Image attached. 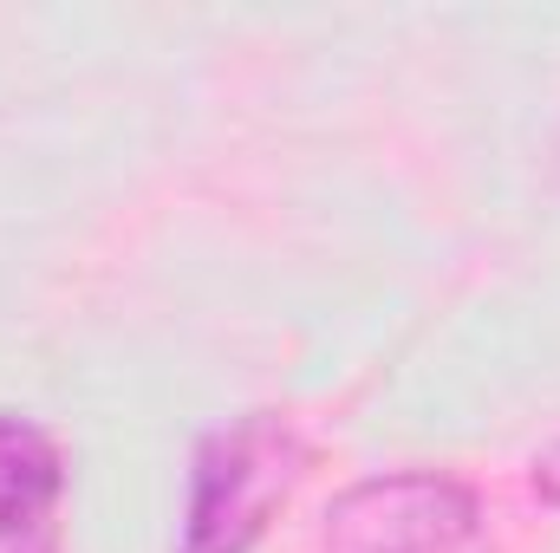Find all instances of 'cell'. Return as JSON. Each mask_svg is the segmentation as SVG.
I'll return each mask as SVG.
<instances>
[{"mask_svg":"<svg viewBox=\"0 0 560 553\" xmlns=\"http://www.w3.org/2000/svg\"><path fill=\"white\" fill-rule=\"evenodd\" d=\"M306 475V436L275 411H248L196 443L176 553H255Z\"/></svg>","mask_w":560,"mask_h":553,"instance_id":"6da1fadb","label":"cell"},{"mask_svg":"<svg viewBox=\"0 0 560 553\" xmlns=\"http://www.w3.org/2000/svg\"><path fill=\"white\" fill-rule=\"evenodd\" d=\"M482 508L450 475H372L326 515V553H469Z\"/></svg>","mask_w":560,"mask_h":553,"instance_id":"7a4b0ae2","label":"cell"},{"mask_svg":"<svg viewBox=\"0 0 560 553\" xmlns=\"http://www.w3.org/2000/svg\"><path fill=\"white\" fill-rule=\"evenodd\" d=\"M66 462L26 416H0V553H59Z\"/></svg>","mask_w":560,"mask_h":553,"instance_id":"3957f363","label":"cell"}]
</instances>
